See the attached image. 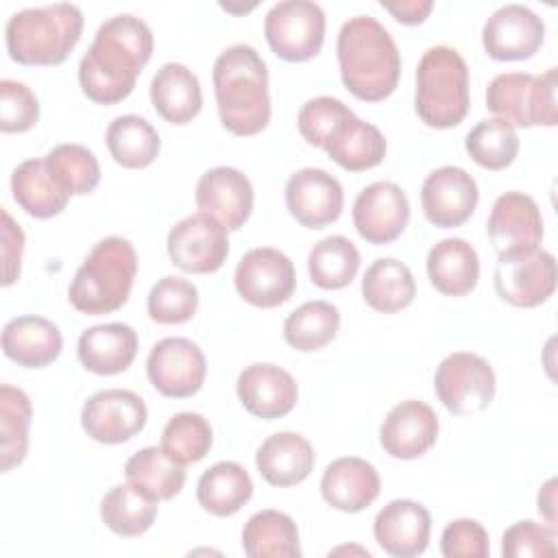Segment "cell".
Returning <instances> with one entry per match:
<instances>
[{
  "mask_svg": "<svg viewBox=\"0 0 558 558\" xmlns=\"http://www.w3.org/2000/svg\"><path fill=\"white\" fill-rule=\"evenodd\" d=\"M105 142L113 161L129 170L148 168L161 148L157 129L142 116L126 113L109 122Z\"/></svg>",
  "mask_w": 558,
  "mask_h": 558,
  "instance_id": "cell-36",
  "label": "cell"
},
{
  "mask_svg": "<svg viewBox=\"0 0 558 558\" xmlns=\"http://www.w3.org/2000/svg\"><path fill=\"white\" fill-rule=\"evenodd\" d=\"M83 22V11L70 2L22 9L7 22V52L22 65H59L76 48Z\"/></svg>",
  "mask_w": 558,
  "mask_h": 558,
  "instance_id": "cell-5",
  "label": "cell"
},
{
  "mask_svg": "<svg viewBox=\"0 0 558 558\" xmlns=\"http://www.w3.org/2000/svg\"><path fill=\"white\" fill-rule=\"evenodd\" d=\"M360 262V251L349 238L327 235L307 255L310 279L320 290H342L355 279Z\"/></svg>",
  "mask_w": 558,
  "mask_h": 558,
  "instance_id": "cell-38",
  "label": "cell"
},
{
  "mask_svg": "<svg viewBox=\"0 0 558 558\" xmlns=\"http://www.w3.org/2000/svg\"><path fill=\"white\" fill-rule=\"evenodd\" d=\"M150 102L170 124L192 122L203 107L198 76L183 63H163L150 81Z\"/></svg>",
  "mask_w": 558,
  "mask_h": 558,
  "instance_id": "cell-28",
  "label": "cell"
},
{
  "mask_svg": "<svg viewBox=\"0 0 558 558\" xmlns=\"http://www.w3.org/2000/svg\"><path fill=\"white\" fill-rule=\"evenodd\" d=\"M46 168L68 196H85L100 183V163L83 144H59L46 157Z\"/></svg>",
  "mask_w": 558,
  "mask_h": 558,
  "instance_id": "cell-41",
  "label": "cell"
},
{
  "mask_svg": "<svg viewBox=\"0 0 558 558\" xmlns=\"http://www.w3.org/2000/svg\"><path fill=\"white\" fill-rule=\"evenodd\" d=\"M362 296L368 307L381 314H395L412 305L416 296V281L412 270L395 259H375L362 277Z\"/></svg>",
  "mask_w": 558,
  "mask_h": 558,
  "instance_id": "cell-32",
  "label": "cell"
},
{
  "mask_svg": "<svg viewBox=\"0 0 558 558\" xmlns=\"http://www.w3.org/2000/svg\"><path fill=\"white\" fill-rule=\"evenodd\" d=\"M166 248L170 262L183 272H216L229 255L227 227L203 211L185 216L168 231Z\"/></svg>",
  "mask_w": 558,
  "mask_h": 558,
  "instance_id": "cell-12",
  "label": "cell"
},
{
  "mask_svg": "<svg viewBox=\"0 0 558 558\" xmlns=\"http://www.w3.org/2000/svg\"><path fill=\"white\" fill-rule=\"evenodd\" d=\"M323 150L340 168L349 172H364L384 161L386 137L375 124L351 113L336 126V131L325 142Z\"/></svg>",
  "mask_w": 558,
  "mask_h": 558,
  "instance_id": "cell-30",
  "label": "cell"
},
{
  "mask_svg": "<svg viewBox=\"0 0 558 558\" xmlns=\"http://www.w3.org/2000/svg\"><path fill=\"white\" fill-rule=\"evenodd\" d=\"M556 551V527L532 519L512 523L501 536L506 558H554Z\"/></svg>",
  "mask_w": 558,
  "mask_h": 558,
  "instance_id": "cell-46",
  "label": "cell"
},
{
  "mask_svg": "<svg viewBox=\"0 0 558 558\" xmlns=\"http://www.w3.org/2000/svg\"><path fill=\"white\" fill-rule=\"evenodd\" d=\"M242 408L257 418H281L290 414L299 401V386L294 377L277 364H248L235 384Z\"/></svg>",
  "mask_w": 558,
  "mask_h": 558,
  "instance_id": "cell-20",
  "label": "cell"
},
{
  "mask_svg": "<svg viewBox=\"0 0 558 558\" xmlns=\"http://www.w3.org/2000/svg\"><path fill=\"white\" fill-rule=\"evenodd\" d=\"M24 253V231L11 218L7 209H2V262H4V286H13L20 277Z\"/></svg>",
  "mask_w": 558,
  "mask_h": 558,
  "instance_id": "cell-49",
  "label": "cell"
},
{
  "mask_svg": "<svg viewBox=\"0 0 558 558\" xmlns=\"http://www.w3.org/2000/svg\"><path fill=\"white\" fill-rule=\"evenodd\" d=\"M440 554L445 558H486L490 554L488 532L475 519H456L442 530Z\"/></svg>",
  "mask_w": 558,
  "mask_h": 558,
  "instance_id": "cell-48",
  "label": "cell"
},
{
  "mask_svg": "<svg viewBox=\"0 0 558 558\" xmlns=\"http://www.w3.org/2000/svg\"><path fill=\"white\" fill-rule=\"evenodd\" d=\"M556 68H549L541 76L530 72H504L486 87V109L510 126H556Z\"/></svg>",
  "mask_w": 558,
  "mask_h": 558,
  "instance_id": "cell-7",
  "label": "cell"
},
{
  "mask_svg": "<svg viewBox=\"0 0 558 558\" xmlns=\"http://www.w3.org/2000/svg\"><path fill=\"white\" fill-rule=\"evenodd\" d=\"M495 371L486 357L471 351L449 353L434 375V390L447 412L469 416L484 412L495 399Z\"/></svg>",
  "mask_w": 558,
  "mask_h": 558,
  "instance_id": "cell-8",
  "label": "cell"
},
{
  "mask_svg": "<svg viewBox=\"0 0 558 558\" xmlns=\"http://www.w3.org/2000/svg\"><path fill=\"white\" fill-rule=\"evenodd\" d=\"M480 201L475 179L458 166H440L432 170L421 187V205L425 218L440 229L464 225Z\"/></svg>",
  "mask_w": 558,
  "mask_h": 558,
  "instance_id": "cell-16",
  "label": "cell"
},
{
  "mask_svg": "<svg viewBox=\"0 0 558 558\" xmlns=\"http://www.w3.org/2000/svg\"><path fill=\"white\" fill-rule=\"evenodd\" d=\"M146 375L159 395L170 399H187L203 388L207 360L196 342L172 336L159 340L150 349Z\"/></svg>",
  "mask_w": 558,
  "mask_h": 558,
  "instance_id": "cell-13",
  "label": "cell"
},
{
  "mask_svg": "<svg viewBox=\"0 0 558 558\" xmlns=\"http://www.w3.org/2000/svg\"><path fill=\"white\" fill-rule=\"evenodd\" d=\"M471 105V78L464 57L451 46H432L416 68L414 109L432 129L458 126Z\"/></svg>",
  "mask_w": 558,
  "mask_h": 558,
  "instance_id": "cell-6",
  "label": "cell"
},
{
  "mask_svg": "<svg viewBox=\"0 0 558 558\" xmlns=\"http://www.w3.org/2000/svg\"><path fill=\"white\" fill-rule=\"evenodd\" d=\"M124 477L146 497L168 501L181 493L185 484V466L172 460L161 447H144L126 460Z\"/></svg>",
  "mask_w": 558,
  "mask_h": 558,
  "instance_id": "cell-34",
  "label": "cell"
},
{
  "mask_svg": "<svg viewBox=\"0 0 558 558\" xmlns=\"http://www.w3.org/2000/svg\"><path fill=\"white\" fill-rule=\"evenodd\" d=\"M159 501L146 497L135 486L118 484L100 501L102 523L118 536L133 538L148 532L155 523Z\"/></svg>",
  "mask_w": 558,
  "mask_h": 558,
  "instance_id": "cell-37",
  "label": "cell"
},
{
  "mask_svg": "<svg viewBox=\"0 0 558 558\" xmlns=\"http://www.w3.org/2000/svg\"><path fill=\"white\" fill-rule=\"evenodd\" d=\"M194 198L203 214L216 218L227 231H238L253 211L255 192L244 172L231 166H216L201 174Z\"/></svg>",
  "mask_w": 558,
  "mask_h": 558,
  "instance_id": "cell-19",
  "label": "cell"
},
{
  "mask_svg": "<svg viewBox=\"0 0 558 558\" xmlns=\"http://www.w3.org/2000/svg\"><path fill=\"white\" fill-rule=\"evenodd\" d=\"M545 41V22L525 4L499 7L482 26V46L495 61H523Z\"/></svg>",
  "mask_w": 558,
  "mask_h": 558,
  "instance_id": "cell-15",
  "label": "cell"
},
{
  "mask_svg": "<svg viewBox=\"0 0 558 558\" xmlns=\"http://www.w3.org/2000/svg\"><path fill=\"white\" fill-rule=\"evenodd\" d=\"M264 37L279 59L288 63L310 61L325 41V13L312 0L277 2L264 17Z\"/></svg>",
  "mask_w": 558,
  "mask_h": 558,
  "instance_id": "cell-9",
  "label": "cell"
},
{
  "mask_svg": "<svg viewBox=\"0 0 558 558\" xmlns=\"http://www.w3.org/2000/svg\"><path fill=\"white\" fill-rule=\"evenodd\" d=\"M340 327V312L329 301H307L288 314L283 323L286 342L301 351L312 353L329 344Z\"/></svg>",
  "mask_w": 558,
  "mask_h": 558,
  "instance_id": "cell-40",
  "label": "cell"
},
{
  "mask_svg": "<svg viewBox=\"0 0 558 558\" xmlns=\"http://www.w3.org/2000/svg\"><path fill=\"white\" fill-rule=\"evenodd\" d=\"M214 445V429L209 421L198 412L174 414L161 432V449L177 462H201Z\"/></svg>",
  "mask_w": 558,
  "mask_h": 558,
  "instance_id": "cell-43",
  "label": "cell"
},
{
  "mask_svg": "<svg viewBox=\"0 0 558 558\" xmlns=\"http://www.w3.org/2000/svg\"><path fill=\"white\" fill-rule=\"evenodd\" d=\"M344 87L364 102L386 100L401 76V54L388 28L371 15L349 17L336 39Z\"/></svg>",
  "mask_w": 558,
  "mask_h": 558,
  "instance_id": "cell-2",
  "label": "cell"
},
{
  "mask_svg": "<svg viewBox=\"0 0 558 558\" xmlns=\"http://www.w3.org/2000/svg\"><path fill=\"white\" fill-rule=\"evenodd\" d=\"M381 490L377 469L357 456H342L327 464L320 477L323 499L340 512H362Z\"/></svg>",
  "mask_w": 558,
  "mask_h": 558,
  "instance_id": "cell-24",
  "label": "cell"
},
{
  "mask_svg": "<svg viewBox=\"0 0 558 558\" xmlns=\"http://www.w3.org/2000/svg\"><path fill=\"white\" fill-rule=\"evenodd\" d=\"M233 283L246 303L270 310L283 305L294 294L296 272L286 253L272 246H257L238 262Z\"/></svg>",
  "mask_w": 558,
  "mask_h": 558,
  "instance_id": "cell-11",
  "label": "cell"
},
{
  "mask_svg": "<svg viewBox=\"0 0 558 558\" xmlns=\"http://www.w3.org/2000/svg\"><path fill=\"white\" fill-rule=\"evenodd\" d=\"M76 355L94 375L124 373L137 355V333L126 323L94 325L78 336Z\"/></svg>",
  "mask_w": 558,
  "mask_h": 558,
  "instance_id": "cell-26",
  "label": "cell"
},
{
  "mask_svg": "<svg viewBox=\"0 0 558 558\" xmlns=\"http://www.w3.org/2000/svg\"><path fill=\"white\" fill-rule=\"evenodd\" d=\"M251 497L253 480L248 471L233 460L211 464L196 484V499L201 508L214 517H233Z\"/></svg>",
  "mask_w": 558,
  "mask_h": 558,
  "instance_id": "cell-31",
  "label": "cell"
},
{
  "mask_svg": "<svg viewBox=\"0 0 558 558\" xmlns=\"http://www.w3.org/2000/svg\"><path fill=\"white\" fill-rule=\"evenodd\" d=\"M556 259L541 246L499 253L493 272L497 296L514 307H536L549 301L556 292Z\"/></svg>",
  "mask_w": 558,
  "mask_h": 558,
  "instance_id": "cell-10",
  "label": "cell"
},
{
  "mask_svg": "<svg viewBox=\"0 0 558 558\" xmlns=\"http://www.w3.org/2000/svg\"><path fill=\"white\" fill-rule=\"evenodd\" d=\"M486 233L499 253L541 246L543 216L536 201L523 192H506L493 203Z\"/></svg>",
  "mask_w": 558,
  "mask_h": 558,
  "instance_id": "cell-22",
  "label": "cell"
},
{
  "mask_svg": "<svg viewBox=\"0 0 558 558\" xmlns=\"http://www.w3.org/2000/svg\"><path fill=\"white\" fill-rule=\"evenodd\" d=\"M11 194L13 201L33 218H52L59 216L70 196L54 183L50 177L44 157L22 161L11 174Z\"/></svg>",
  "mask_w": 558,
  "mask_h": 558,
  "instance_id": "cell-33",
  "label": "cell"
},
{
  "mask_svg": "<svg viewBox=\"0 0 558 558\" xmlns=\"http://www.w3.org/2000/svg\"><path fill=\"white\" fill-rule=\"evenodd\" d=\"M432 517L427 508L412 499H392L373 523L377 545L395 558L421 556L429 545Z\"/></svg>",
  "mask_w": 558,
  "mask_h": 558,
  "instance_id": "cell-23",
  "label": "cell"
},
{
  "mask_svg": "<svg viewBox=\"0 0 558 558\" xmlns=\"http://www.w3.org/2000/svg\"><path fill=\"white\" fill-rule=\"evenodd\" d=\"M353 225L371 244L395 242L410 222V201L392 181H375L366 185L353 203Z\"/></svg>",
  "mask_w": 558,
  "mask_h": 558,
  "instance_id": "cell-17",
  "label": "cell"
},
{
  "mask_svg": "<svg viewBox=\"0 0 558 558\" xmlns=\"http://www.w3.org/2000/svg\"><path fill=\"white\" fill-rule=\"evenodd\" d=\"M353 111L333 96H316L301 105L296 126L301 137L316 148H323L336 126Z\"/></svg>",
  "mask_w": 558,
  "mask_h": 558,
  "instance_id": "cell-45",
  "label": "cell"
},
{
  "mask_svg": "<svg viewBox=\"0 0 558 558\" xmlns=\"http://www.w3.org/2000/svg\"><path fill=\"white\" fill-rule=\"evenodd\" d=\"M153 31L144 20L131 13L105 20L78 63L83 94L98 105H116L129 98L140 72L153 57Z\"/></svg>",
  "mask_w": 558,
  "mask_h": 558,
  "instance_id": "cell-1",
  "label": "cell"
},
{
  "mask_svg": "<svg viewBox=\"0 0 558 558\" xmlns=\"http://www.w3.org/2000/svg\"><path fill=\"white\" fill-rule=\"evenodd\" d=\"M146 307L150 320L159 325H181L196 314L198 290L183 277L166 275L150 288Z\"/></svg>",
  "mask_w": 558,
  "mask_h": 558,
  "instance_id": "cell-44",
  "label": "cell"
},
{
  "mask_svg": "<svg viewBox=\"0 0 558 558\" xmlns=\"http://www.w3.org/2000/svg\"><path fill=\"white\" fill-rule=\"evenodd\" d=\"M39 120V100L35 92L20 81H0V131L26 133Z\"/></svg>",
  "mask_w": 558,
  "mask_h": 558,
  "instance_id": "cell-47",
  "label": "cell"
},
{
  "mask_svg": "<svg viewBox=\"0 0 558 558\" xmlns=\"http://www.w3.org/2000/svg\"><path fill=\"white\" fill-rule=\"evenodd\" d=\"M214 94L222 126L240 137L262 133L270 122L268 70L248 44L225 48L214 61Z\"/></svg>",
  "mask_w": 558,
  "mask_h": 558,
  "instance_id": "cell-3",
  "label": "cell"
},
{
  "mask_svg": "<svg viewBox=\"0 0 558 558\" xmlns=\"http://www.w3.org/2000/svg\"><path fill=\"white\" fill-rule=\"evenodd\" d=\"M464 148L477 166L486 170H504L519 155V135L508 122L488 118L466 133Z\"/></svg>",
  "mask_w": 558,
  "mask_h": 558,
  "instance_id": "cell-42",
  "label": "cell"
},
{
  "mask_svg": "<svg viewBox=\"0 0 558 558\" xmlns=\"http://www.w3.org/2000/svg\"><path fill=\"white\" fill-rule=\"evenodd\" d=\"M137 275L135 246L120 235L98 240L87 253L68 288L70 305L87 316L120 310L131 294Z\"/></svg>",
  "mask_w": 558,
  "mask_h": 558,
  "instance_id": "cell-4",
  "label": "cell"
},
{
  "mask_svg": "<svg viewBox=\"0 0 558 558\" xmlns=\"http://www.w3.org/2000/svg\"><path fill=\"white\" fill-rule=\"evenodd\" d=\"M242 549L251 558H299V527L279 510H259L244 523Z\"/></svg>",
  "mask_w": 558,
  "mask_h": 558,
  "instance_id": "cell-35",
  "label": "cell"
},
{
  "mask_svg": "<svg viewBox=\"0 0 558 558\" xmlns=\"http://www.w3.org/2000/svg\"><path fill=\"white\" fill-rule=\"evenodd\" d=\"M436 412L416 399L397 403L379 427V442L390 458L414 460L425 456L438 440Z\"/></svg>",
  "mask_w": 558,
  "mask_h": 558,
  "instance_id": "cell-21",
  "label": "cell"
},
{
  "mask_svg": "<svg viewBox=\"0 0 558 558\" xmlns=\"http://www.w3.org/2000/svg\"><path fill=\"white\" fill-rule=\"evenodd\" d=\"M148 418L146 403L126 388H107L92 395L81 410L83 432L102 445H122L137 436Z\"/></svg>",
  "mask_w": 558,
  "mask_h": 558,
  "instance_id": "cell-14",
  "label": "cell"
},
{
  "mask_svg": "<svg viewBox=\"0 0 558 558\" xmlns=\"http://www.w3.org/2000/svg\"><path fill=\"white\" fill-rule=\"evenodd\" d=\"M429 283L445 296H464L480 281L477 251L462 238H445L427 253Z\"/></svg>",
  "mask_w": 558,
  "mask_h": 558,
  "instance_id": "cell-29",
  "label": "cell"
},
{
  "mask_svg": "<svg viewBox=\"0 0 558 558\" xmlns=\"http://www.w3.org/2000/svg\"><path fill=\"white\" fill-rule=\"evenodd\" d=\"M33 418L31 399L22 388L0 386V469L9 473L20 466L28 451V427Z\"/></svg>",
  "mask_w": 558,
  "mask_h": 558,
  "instance_id": "cell-39",
  "label": "cell"
},
{
  "mask_svg": "<svg viewBox=\"0 0 558 558\" xmlns=\"http://www.w3.org/2000/svg\"><path fill=\"white\" fill-rule=\"evenodd\" d=\"M314 462L316 456L312 442L296 432H277L268 436L255 453L259 475L277 488L296 486L307 480Z\"/></svg>",
  "mask_w": 558,
  "mask_h": 558,
  "instance_id": "cell-27",
  "label": "cell"
},
{
  "mask_svg": "<svg viewBox=\"0 0 558 558\" xmlns=\"http://www.w3.org/2000/svg\"><path fill=\"white\" fill-rule=\"evenodd\" d=\"M61 349L59 327L44 316H15L2 327V351L22 368H44L59 357Z\"/></svg>",
  "mask_w": 558,
  "mask_h": 558,
  "instance_id": "cell-25",
  "label": "cell"
},
{
  "mask_svg": "<svg viewBox=\"0 0 558 558\" xmlns=\"http://www.w3.org/2000/svg\"><path fill=\"white\" fill-rule=\"evenodd\" d=\"M286 207L301 227L323 229L340 218L344 192L327 170L301 168L286 183Z\"/></svg>",
  "mask_w": 558,
  "mask_h": 558,
  "instance_id": "cell-18",
  "label": "cell"
},
{
  "mask_svg": "<svg viewBox=\"0 0 558 558\" xmlns=\"http://www.w3.org/2000/svg\"><path fill=\"white\" fill-rule=\"evenodd\" d=\"M556 477H549L541 490H538V497H536V508L541 512V517L545 519L547 525L556 527Z\"/></svg>",
  "mask_w": 558,
  "mask_h": 558,
  "instance_id": "cell-51",
  "label": "cell"
},
{
  "mask_svg": "<svg viewBox=\"0 0 558 558\" xmlns=\"http://www.w3.org/2000/svg\"><path fill=\"white\" fill-rule=\"evenodd\" d=\"M381 7L401 24L416 26L423 24L425 17L432 13V0H403V2H381Z\"/></svg>",
  "mask_w": 558,
  "mask_h": 558,
  "instance_id": "cell-50",
  "label": "cell"
}]
</instances>
